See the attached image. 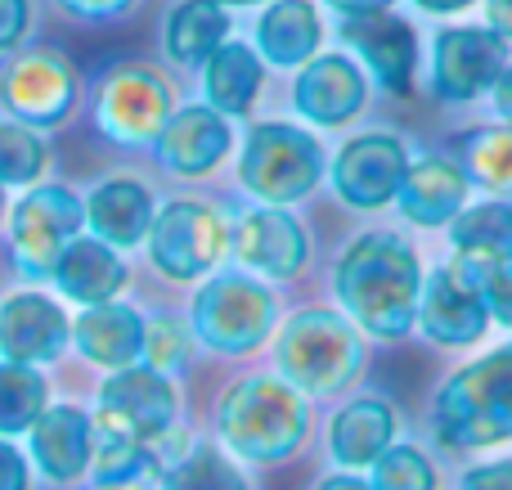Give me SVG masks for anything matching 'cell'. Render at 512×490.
I'll list each match as a JSON object with an SVG mask.
<instances>
[{
  "label": "cell",
  "mask_w": 512,
  "mask_h": 490,
  "mask_svg": "<svg viewBox=\"0 0 512 490\" xmlns=\"http://www.w3.org/2000/svg\"><path fill=\"white\" fill-rule=\"evenodd\" d=\"M324 171V153L306 131L283 122H265L248 135L243 149V185L252 189L261 203L283 207L297 203L301 194H310Z\"/></svg>",
  "instance_id": "5"
},
{
  "label": "cell",
  "mask_w": 512,
  "mask_h": 490,
  "mask_svg": "<svg viewBox=\"0 0 512 490\" xmlns=\"http://www.w3.org/2000/svg\"><path fill=\"white\" fill-rule=\"evenodd\" d=\"M45 414V378L32 365H0V437L32 432Z\"/></svg>",
  "instance_id": "30"
},
{
  "label": "cell",
  "mask_w": 512,
  "mask_h": 490,
  "mask_svg": "<svg viewBox=\"0 0 512 490\" xmlns=\"http://www.w3.org/2000/svg\"><path fill=\"white\" fill-rule=\"evenodd\" d=\"M153 266L171 279H198L221 261L225 252V221L207 203H167L153 216L149 230Z\"/></svg>",
  "instance_id": "8"
},
{
  "label": "cell",
  "mask_w": 512,
  "mask_h": 490,
  "mask_svg": "<svg viewBox=\"0 0 512 490\" xmlns=\"http://www.w3.org/2000/svg\"><path fill=\"white\" fill-rule=\"evenodd\" d=\"M95 117L117 144L158 140L162 126L171 122V90L144 68H117L99 90Z\"/></svg>",
  "instance_id": "10"
},
{
  "label": "cell",
  "mask_w": 512,
  "mask_h": 490,
  "mask_svg": "<svg viewBox=\"0 0 512 490\" xmlns=\"http://www.w3.org/2000/svg\"><path fill=\"white\" fill-rule=\"evenodd\" d=\"M256 90H261V63L248 45L225 41L221 50L207 59V99H212L216 113H248Z\"/></svg>",
  "instance_id": "28"
},
{
  "label": "cell",
  "mask_w": 512,
  "mask_h": 490,
  "mask_svg": "<svg viewBox=\"0 0 512 490\" xmlns=\"http://www.w3.org/2000/svg\"><path fill=\"white\" fill-rule=\"evenodd\" d=\"M342 36L355 54L373 68V77L387 90H409L414 81V27L391 14H351L342 23Z\"/></svg>",
  "instance_id": "16"
},
{
  "label": "cell",
  "mask_w": 512,
  "mask_h": 490,
  "mask_svg": "<svg viewBox=\"0 0 512 490\" xmlns=\"http://www.w3.org/2000/svg\"><path fill=\"white\" fill-rule=\"evenodd\" d=\"M486 302L481 293H472L468 284L450 275V270H436L432 279H423V297H418V324L427 329V338L441 342V347H468L486 333Z\"/></svg>",
  "instance_id": "18"
},
{
  "label": "cell",
  "mask_w": 512,
  "mask_h": 490,
  "mask_svg": "<svg viewBox=\"0 0 512 490\" xmlns=\"http://www.w3.org/2000/svg\"><path fill=\"white\" fill-rule=\"evenodd\" d=\"M68 342V315L41 293H18L0 306V351L14 365L54 360Z\"/></svg>",
  "instance_id": "15"
},
{
  "label": "cell",
  "mask_w": 512,
  "mask_h": 490,
  "mask_svg": "<svg viewBox=\"0 0 512 490\" xmlns=\"http://www.w3.org/2000/svg\"><path fill=\"white\" fill-rule=\"evenodd\" d=\"M27 32V0H0V50L18 45Z\"/></svg>",
  "instance_id": "38"
},
{
  "label": "cell",
  "mask_w": 512,
  "mask_h": 490,
  "mask_svg": "<svg viewBox=\"0 0 512 490\" xmlns=\"http://www.w3.org/2000/svg\"><path fill=\"white\" fill-rule=\"evenodd\" d=\"M0 490H27V464L9 441H0Z\"/></svg>",
  "instance_id": "39"
},
{
  "label": "cell",
  "mask_w": 512,
  "mask_h": 490,
  "mask_svg": "<svg viewBox=\"0 0 512 490\" xmlns=\"http://www.w3.org/2000/svg\"><path fill=\"white\" fill-rule=\"evenodd\" d=\"M315 490H373V486L360 482V477H324Z\"/></svg>",
  "instance_id": "46"
},
{
  "label": "cell",
  "mask_w": 512,
  "mask_h": 490,
  "mask_svg": "<svg viewBox=\"0 0 512 490\" xmlns=\"http://www.w3.org/2000/svg\"><path fill=\"white\" fill-rule=\"evenodd\" d=\"M59 5L77 18H113V14H122L131 0H59Z\"/></svg>",
  "instance_id": "41"
},
{
  "label": "cell",
  "mask_w": 512,
  "mask_h": 490,
  "mask_svg": "<svg viewBox=\"0 0 512 490\" xmlns=\"http://www.w3.org/2000/svg\"><path fill=\"white\" fill-rule=\"evenodd\" d=\"M216 5H256V0H216Z\"/></svg>",
  "instance_id": "47"
},
{
  "label": "cell",
  "mask_w": 512,
  "mask_h": 490,
  "mask_svg": "<svg viewBox=\"0 0 512 490\" xmlns=\"http://www.w3.org/2000/svg\"><path fill=\"white\" fill-rule=\"evenodd\" d=\"M144 360L158 374H167V369H176L185 360V329L171 315H158L153 324H144Z\"/></svg>",
  "instance_id": "35"
},
{
  "label": "cell",
  "mask_w": 512,
  "mask_h": 490,
  "mask_svg": "<svg viewBox=\"0 0 512 490\" xmlns=\"http://www.w3.org/2000/svg\"><path fill=\"white\" fill-rule=\"evenodd\" d=\"M167 490H248V482L216 450H189L167 473Z\"/></svg>",
  "instance_id": "33"
},
{
  "label": "cell",
  "mask_w": 512,
  "mask_h": 490,
  "mask_svg": "<svg viewBox=\"0 0 512 490\" xmlns=\"http://www.w3.org/2000/svg\"><path fill=\"white\" fill-rule=\"evenodd\" d=\"M292 99H297L301 117H310V122H319V126H337L364 108V77L351 59L324 54V59L306 63Z\"/></svg>",
  "instance_id": "19"
},
{
  "label": "cell",
  "mask_w": 512,
  "mask_h": 490,
  "mask_svg": "<svg viewBox=\"0 0 512 490\" xmlns=\"http://www.w3.org/2000/svg\"><path fill=\"white\" fill-rule=\"evenodd\" d=\"M481 302H486V311L495 315L499 324H508V329H512V261H508V266H499L495 275L486 279Z\"/></svg>",
  "instance_id": "36"
},
{
  "label": "cell",
  "mask_w": 512,
  "mask_h": 490,
  "mask_svg": "<svg viewBox=\"0 0 512 490\" xmlns=\"http://www.w3.org/2000/svg\"><path fill=\"white\" fill-rule=\"evenodd\" d=\"M0 212H5V194H0Z\"/></svg>",
  "instance_id": "48"
},
{
  "label": "cell",
  "mask_w": 512,
  "mask_h": 490,
  "mask_svg": "<svg viewBox=\"0 0 512 490\" xmlns=\"http://www.w3.org/2000/svg\"><path fill=\"white\" fill-rule=\"evenodd\" d=\"M230 149V126L216 108H185L158 135V158L180 176H203Z\"/></svg>",
  "instance_id": "21"
},
{
  "label": "cell",
  "mask_w": 512,
  "mask_h": 490,
  "mask_svg": "<svg viewBox=\"0 0 512 490\" xmlns=\"http://www.w3.org/2000/svg\"><path fill=\"white\" fill-rule=\"evenodd\" d=\"M328 5L342 9V14L351 18V14H382V9H387L391 0H328Z\"/></svg>",
  "instance_id": "43"
},
{
  "label": "cell",
  "mask_w": 512,
  "mask_h": 490,
  "mask_svg": "<svg viewBox=\"0 0 512 490\" xmlns=\"http://www.w3.org/2000/svg\"><path fill=\"white\" fill-rule=\"evenodd\" d=\"M216 428L221 441L239 459L252 464H279L306 441L310 432V410L301 401V392L283 378H243L221 396L216 410Z\"/></svg>",
  "instance_id": "2"
},
{
  "label": "cell",
  "mask_w": 512,
  "mask_h": 490,
  "mask_svg": "<svg viewBox=\"0 0 512 490\" xmlns=\"http://www.w3.org/2000/svg\"><path fill=\"white\" fill-rule=\"evenodd\" d=\"M86 221L95 225L99 243H117V248H131L144 234L153 230V198L144 185L135 180H108L90 194L86 203Z\"/></svg>",
  "instance_id": "25"
},
{
  "label": "cell",
  "mask_w": 512,
  "mask_h": 490,
  "mask_svg": "<svg viewBox=\"0 0 512 490\" xmlns=\"http://www.w3.org/2000/svg\"><path fill=\"white\" fill-rule=\"evenodd\" d=\"M391 437H396V414L387 401H373V396L337 410L328 428V446L342 468H373L382 450H391Z\"/></svg>",
  "instance_id": "23"
},
{
  "label": "cell",
  "mask_w": 512,
  "mask_h": 490,
  "mask_svg": "<svg viewBox=\"0 0 512 490\" xmlns=\"http://www.w3.org/2000/svg\"><path fill=\"white\" fill-rule=\"evenodd\" d=\"M234 252L239 261L256 275H270V279H288L301 270L306 261V234L301 225L292 221L288 212L279 207H261V212H248L234 230Z\"/></svg>",
  "instance_id": "17"
},
{
  "label": "cell",
  "mask_w": 512,
  "mask_h": 490,
  "mask_svg": "<svg viewBox=\"0 0 512 490\" xmlns=\"http://www.w3.org/2000/svg\"><path fill=\"white\" fill-rule=\"evenodd\" d=\"M77 347L95 365L131 369L144 356V320L131 306H117V302L86 306V315L77 320Z\"/></svg>",
  "instance_id": "24"
},
{
  "label": "cell",
  "mask_w": 512,
  "mask_h": 490,
  "mask_svg": "<svg viewBox=\"0 0 512 490\" xmlns=\"http://www.w3.org/2000/svg\"><path fill=\"white\" fill-rule=\"evenodd\" d=\"M337 297L364 333L405 338L418 320V297H423L414 248L387 230L360 234L337 266Z\"/></svg>",
  "instance_id": "1"
},
{
  "label": "cell",
  "mask_w": 512,
  "mask_h": 490,
  "mask_svg": "<svg viewBox=\"0 0 512 490\" xmlns=\"http://www.w3.org/2000/svg\"><path fill=\"white\" fill-rule=\"evenodd\" d=\"M319 14L310 0H274L256 23V45L274 68H297L319 45Z\"/></svg>",
  "instance_id": "27"
},
{
  "label": "cell",
  "mask_w": 512,
  "mask_h": 490,
  "mask_svg": "<svg viewBox=\"0 0 512 490\" xmlns=\"http://www.w3.org/2000/svg\"><path fill=\"white\" fill-rule=\"evenodd\" d=\"M459 490H512V459L472 468V473L459 482Z\"/></svg>",
  "instance_id": "37"
},
{
  "label": "cell",
  "mask_w": 512,
  "mask_h": 490,
  "mask_svg": "<svg viewBox=\"0 0 512 490\" xmlns=\"http://www.w3.org/2000/svg\"><path fill=\"white\" fill-rule=\"evenodd\" d=\"M508 68V41L495 27H450L436 36V90L441 99H477L486 86H495L499 72Z\"/></svg>",
  "instance_id": "11"
},
{
  "label": "cell",
  "mask_w": 512,
  "mask_h": 490,
  "mask_svg": "<svg viewBox=\"0 0 512 490\" xmlns=\"http://www.w3.org/2000/svg\"><path fill=\"white\" fill-rule=\"evenodd\" d=\"M86 221V207L68 189H32L14 207V257L23 275H54L63 248L72 243L77 225Z\"/></svg>",
  "instance_id": "9"
},
{
  "label": "cell",
  "mask_w": 512,
  "mask_h": 490,
  "mask_svg": "<svg viewBox=\"0 0 512 490\" xmlns=\"http://www.w3.org/2000/svg\"><path fill=\"white\" fill-rule=\"evenodd\" d=\"M512 261V207L504 203H481L454 216V261L450 270L459 284H468L472 293L486 288V279L499 266Z\"/></svg>",
  "instance_id": "13"
},
{
  "label": "cell",
  "mask_w": 512,
  "mask_h": 490,
  "mask_svg": "<svg viewBox=\"0 0 512 490\" xmlns=\"http://www.w3.org/2000/svg\"><path fill=\"white\" fill-rule=\"evenodd\" d=\"M274 297L265 284L248 275H221L198 293L194 302V333L212 351L225 356H248L256 351L274 329Z\"/></svg>",
  "instance_id": "6"
},
{
  "label": "cell",
  "mask_w": 512,
  "mask_h": 490,
  "mask_svg": "<svg viewBox=\"0 0 512 490\" xmlns=\"http://www.w3.org/2000/svg\"><path fill=\"white\" fill-rule=\"evenodd\" d=\"M486 18L504 41H512V0H486Z\"/></svg>",
  "instance_id": "42"
},
{
  "label": "cell",
  "mask_w": 512,
  "mask_h": 490,
  "mask_svg": "<svg viewBox=\"0 0 512 490\" xmlns=\"http://www.w3.org/2000/svg\"><path fill=\"white\" fill-rule=\"evenodd\" d=\"M230 32V14L216 0H185L167 23V50L180 63H203L225 45Z\"/></svg>",
  "instance_id": "29"
},
{
  "label": "cell",
  "mask_w": 512,
  "mask_h": 490,
  "mask_svg": "<svg viewBox=\"0 0 512 490\" xmlns=\"http://www.w3.org/2000/svg\"><path fill=\"white\" fill-rule=\"evenodd\" d=\"M54 279L59 288L72 297V302H86V306H99V302H113V293L126 284V266L117 261V252L99 239H72L63 248L59 266H54Z\"/></svg>",
  "instance_id": "26"
},
{
  "label": "cell",
  "mask_w": 512,
  "mask_h": 490,
  "mask_svg": "<svg viewBox=\"0 0 512 490\" xmlns=\"http://www.w3.org/2000/svg\"><path fill=\"white\" fill-rule=\"evenodd\" d=\"M72 99H77V81H72V68L59 54L41 50V54H23V59L9 63L5 104L18 122L54 126L59 117L72 113Z\"/></svg>",
  "instance_id": "12"
},
{
  "label": "cell",
  "mask_w": 512,
  "mask_h": 490,
  "mask_svg": "<svg viewBox=\"0 0 512 490\" xmlns=\"http://www.w3.org/2000/svg\"><path fill=\"white\" fill-rule=\"evenodd\" d=\"M99 490H167V473H162L158 464H149V468H140V473L122 477V482H104Z\"/></svg>",
  "instance_id": "40"
},
{
  "label": "cell",
  "mask_w": 512,
  "mask_h": 490,
  "mask_svg": "<svg viewBox=\"0 0 512 490\" xmlns=\"http://www.w3.org/2000/svg\"><path fill=\"white\" fill-rule=\"evenodd\" d=\"M432 423L450 450H486L512 441V342L472 360L436 392Z\"/></svg>",
  "instance_id": "3"
},
{
  "label": "cell",
  "mask_w": 512,
  "mask_h": 490,
  "mask_svg": "<svg viewBox=\"0 0 512 490\" xmlns=\"http://www.w3.org/2000/svg\"><path fill=\"white\" fill-rule=\"evenodd\" d=\"M396 198L409 221L432 230V225H445L463 212V203H468V176L445 158H423L414 167H405Z\"/></svg>",
  "instance_id": "22"
},
{
  "label": "cell",
  "mask_w": 512,
  "mask_h": 490,
  "mask_svg": "<svg viewBox=\"0 0 512 490\" xmlns=\"http://www.w3.org/2000/svg\"><path fill=\"white\" fill-rule=\"evenodd\" d=\"M495 104H499L504 117H512V63L499 72V81H495Z\"/></svg>",
  "instance_id": "44"
},
{
  "label": "cell",
  "mask_w": 512,
  "mask_h": 490,
  "mask_svg": "<svg viewBox=\"0 0 512 490\" xmlns=\"http://www.w3.org/2000/svg\"><path fill=\"white\" fill-rule=\"evenodd\" d=\"M373 490H436V468L418 446H391L373 464Z\"/></svg>",
  "instance_id": "32"
},
{
  "label": "cell",
  "mask_w": 512,
  "mask_h": 490,
  "mask_svg": "<svg viewBox=\"0 0 512 490\" xmlns=\"http://www.w3.org/2000/svg\"><path fill=\"white\" fill-rule=\"evenodd\" d=\"M468 171L486 189L512 194V126H481V131H472Z\"/></svg>",
  "instance_id": "31"
},
{
  "label": "cell",
  "mask_w": 512,
  "mask_h": 490,
  "mask_svg": "<svg viewBox=\"0 0 512 490\" xmlns=\"http://www.w3.org/2000/svg\"><path fill=\"white\" fill-rule=\"evenodd\" d=\"M333 180L351 207H382L396 198L405 180V149L391 135H360L337 153Z\"/></svg>",
  "instance_id": "14"
},
{
  "label": "cell",
  "mask_w": 512,
  "mask_h": 490,
  "mask_svg": "<svg viewBox=\"0 0 512 490\" xmlns=\"http://www.w3.org/2000/svg\"><path fill=\"white\" fill-rule=\"evenodd\" d=\"M279 369L297 392H337L360 369V338L337 311H301L279 338Z\"/></svg>",
  "instance_id": "4"
},
{
  "label": "cell",
  "mask_w": 512,
  "mask_h": 490,
  "mask_svg": "<svg viewBox=\"0 0 512 490\" xmlns=\"http://www.w3.org/2000/svg\"><path fill=\"white\" fill-rule=\"evenodd\" d=\"M176 423V392H171L167 374L149 365L117 369L99 392V423L95 437L131 441V446H149L162 441Z\"/></svg>",
  "instance_id": "7"
},
{
  "label": "cell",
  "mask_w": 512,
  "mask_h": 490,
  "mask_svg": "<svg viewBox=\"0 0 512 490\" xmlns=\"http://www.w3.org/2000/svg\"><path fill=\"white\" fill-rule=\"evenodd\" d=\"M45 149L32 135V126L0 122V185H27L32 176H41Z\"/></svg>",
  "instance_id": "34"
},
{
  "label": "cell",
  "mask_w": 512,
  "mask_h": 490,
  "mask_svg": "<svg viewBox=\"0 0 512 490\" xmlns=\"http://www.w3.org/2000/svg\"><path fill=\"white\" fill-rule=\"evenodd\" d=\"M418 9H427V14H459V9L477 5V0H414Z\"/></svg>",
  "instance_id": "45"
},
{
  "label": "cell",
  "mask_w": 512,
  "mask_h": 490,
  "mask_svg": "<svg viewBox=\"0 0 512 490\" xmlns=\"http://www.w3.org/2000/svg\"><path fill=\"white\" fill-rule=\"evenodd\" d=\"M32 455L50 482H77L95 459V423L72 405L45 410L32 428Z\"/></svg>",
  "instance_id": "20"
}]
</instances>
